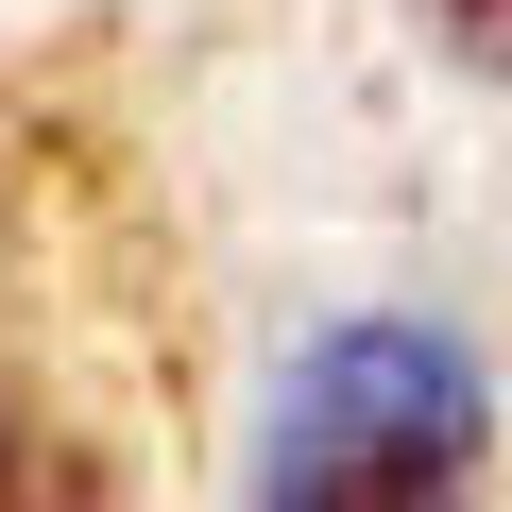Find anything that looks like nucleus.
<instances>
[{"label": "nucleus", "mask_w": 512, "mask_h": 512, "mask_svg": "<svg viewBox=\"0 0 512 512\" xmlns=\"http://www.w3.org/2000/svg\"><path fill=\"white\" fill-rule=\"evenodd\" d=\"M410 18L444 35V69H478V86H512V0H410Z\"/></svg>", "instance_id": "obj_3"}, {"label": "nucleus", "mask_w": 512, "mask_h": 512, "mask_svg": "<svg viewBox=\"0 0 512 512\" xmlns=\"http://www.w3.org/2000/svg\"><path fill=\"white\" fill-rule=\"evenodd\" d=\"M478 495H495V359L444 308H342L274 359L239 512H478Z\"/></svg>", "instance_id": "obj_1"}, {"label": "nucleus", "mask_w": 512, "mask_h": 512, "mask_svg": "<svg viewBox=\"0 0 512 512\" xmlns=\"http://www.w3.org/2000/svg\"><path fill=\"white\" fill-rule=\"evenodd\" d=\"M0 512H137V495L103 478V444H69L52 410L0 393Z\"/></svg>", "instance_id": "obj_2"}]
</instances>
